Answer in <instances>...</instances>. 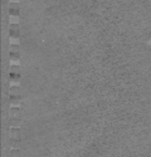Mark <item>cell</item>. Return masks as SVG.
Returning <instances> with one entry per match:
<instances>
[{
  "label": "cell",
  "instance_id": "cell-2",
  "mask_svg": "<svg viewBox=\"0 0 151 157\" xmlns=\"http://www.w3.org/2000/svg\"><path fill=\"white\" fill-rule=\"evenodd\" d=\"M23 93L21 87H18V86H11V88H10V102H11V105H14V107L20 105Z\"/></svg>",
  "mask_w": 151,
  "mask_h": 157
},
{
  "label": "cell",
  "instance_id": "cell-3",
  "mask_svg": "<svg viewBox=\"0 0 151 157\" xmlns=\"http://www.w3.org/2000/svg\"><path fill=\"white\" fill-rule=\"evenodd\" d=\"M21 124V110L18 107L10 109V125L12 127H18Z\"/></svg>",
  "mask_w": 151,
  "mask_h": 157
},
{
  "label": "cell",
  "instance_id": "cell-7",
  "mask_svg": "<svg viewBox=\"0 0 151 157\" xmlns=\"http://www.w3.org/2000/svg\"><path fill=\"white\" fill-rule=\"evenodd\" d=\"M9 12H10V14H11V15L18 16V13H20V7H18V3H11V5H10Z\"/></svg>",
  "mask_w": 151,
  "mask_h": 157
},
{
  "label": "cell",
  "instance_id": "cell-5",
  "mask_svg": "<svg viewBox=\"0 0 151 157\" xmlns=\"http://www.w3.org/2000/svg\"><path fill=\"white\" fill-rule=\"evenodd\" d=\"M20 46L16 44H11L10 45V58L12 61H18L20 59Z\"/></svg>",
  "mask_w": 151,
  "mask_h": 157
},
{
  "label": "cell",
  "instance_id": "cell-8",
  "mask_svg": "<svg viewBox=\"0 0 151 157\" xmlns=\"http://www.w3.org/2000/svg\"><path fill=\"white\" fill-rule=\"evenodd\" d=\"M9 157H22V153H21L20 148H12Z\"/></svg>",
  "mask_w": 151,
  "mask_h": 157
},
{
  "label": "cell",
  "instance_id": "cell-6",
  "mask_svg": "<svg viewBox=\"0 0 151 157\" xmlns=\"http://www.w3.org/2000/svg\"><path fill=\"white\" fill-rule=\"evenodd\" d=\"M10 37L12 39H18L20 37V27L16 24H12L10 26Z\"/></svg>",
  "mask_w": 151,
  "mask_h": 157
},
{
  "label": "cell",
  "instance_id": "cell-4",
  "mask_svg": "<svg viewBox=\"0 0 151 157\" xmlns=\"http://www.w3.org/2000/svg\"><path fill=\"white\" fill-rule=\"evenodd\" d=\"M21 78V71H20V67L18 65H12L10 68V80L13 83H18L20 82Z\"/></svg>",
  "mask_w": 151,
  "mask_h": 157
},
{
  "label": "cell",
  "instance_id": "cell-1",
  "mask_svg": "<svg viewBox=\"0 0 151 157\" xmlns=\"http://www.w3.org/2000/svg\"><path fill=\"white\" fill-rule=\"evenodd\" d=\"M21 140H22V136H21V130L18 127H12L10 129V135H9V144L12 148H18L21 145Z\"/></svg>",
  "mask_w": 151,
  "mask_h": 157
}]
</instances>
